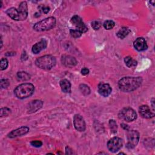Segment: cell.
I'll list each match as a JSON object with an SVG mask.
<instances>
[{"label": "cell", "instance_id": "obj_1", "mask_svg": "<svg viewBox=\"0 0 155 155\" xmlns=\"http://www.w3.org/2000/svg\"><path fill=\"white\" fill-rule=\"evenodd\" d=\"M142 82L141 77H124L119 81L118 87L124 92H131L138 88Z\"/></svg>", "mask_w": 155, "mask_h": 155}, {"label": "cell", "instance_id": "obj_2", "mask_svg": "<svg viewBox=\"0 0 155 155\" xmlns=\"http://www.w3.org/2000/svg\"><path fill=\"white\" fill-rule=\"evenodd\" d=\"M7 15L13 20L23 21L25 20L28 15V7L25 1L20 3L18 8L11 7L6 11Z\"/></svg>", "mask_w": 155, "mask_h": 155}, {"label": "cell", "instance_id": "obj_3", "mask_svg": "<svg viewBox=\"0 0 155 155\" xmlns=\"http://www.w3.org/2000/svg\"><path fill=\"white\" fill-rule=\"evenodd\" d=\"M35 87L30 83H24L19 85L14 90L16 96L19 99L27 98L33 94Z\"/></svg>", "mask_w": 155, "mask_h": 155}, {"label": "cell", "instance_id": "obj_4", "mask_svg": "<svg viewBox=\"0 0 155 155\" xmlns=\"http://www.w3.org/2000/svg\"><path fill=\"white\" fill-rule=\"evenodd\" d=\"M56 62L55 57L52 55L47 54L36 59L35 64L38 67L41 69L50 70L55 65Z\"/></svg>", "mask_w": 155, "mask_h": 155}, {"label": "cell", "instance_id": "obj_5", "mask_svg": "<svg viewBox=\"0 0 155 155\" xmlns=\"http://www.w3.org/2000/svg\"><path fill=\"white\" fill-rule=\"evenodd\" d=\"M56 19L54 17H48L36 22L33 25V29L37 31H43L51 29L56 25Z\"/></svg>", "mask_w": 155, "mask_h": 155}, {"label": "cell", "instance_id": "obj_6", "mask_svg": "<svg viewBox=\"0 0 155 155\" xmlns=\"http://www.w3.org/2000/svg\"><path fill=\"white\" fill-rule=\"evenodd\" d=\"M119 117L126 122H132L137 117L136 111L130 107L122 108L119 113Z\"/></svg>", "mask_w": 155, "mask_h": 155}, {"label": "cell", "instance_id": "obj_7", "mask_svg": "<svg viewBox=\"0 0 155 155\" xmlns=\"http://www.w3.org/2000/svg\"><path fill=\"white\" fill-rule=\"evenodd\" d=\"M139 140V133L136 130L129 131L127 133V147L129 149L134 148L138 143Z\"/></svg>", "mask_w": 155, "mask_h": 155}, {"label": "cell", "instance_id": "obj_8", "mask_svg": "<svg viewBox=\"0 0 155 155\" xmlns=\"http://www.w3.org/2000/svg\"><path fill=\"white\" fill-rule=\"evenodd\" d=\"M122 140L120 138L114 137L108 140L107 143V148L111 152L116 153L122 148Z\"/></svg>", "mask_w": 155, "mask_h": 155}, {"label": "cell", "instance_id": "obj_9", "mask_svg": "<svg viewBox=\"0 0 155 155\" xmlns=\"http://www.w3.org/2000/svg\"><path fill=\"white\" fill-rule=\"evenodd\" d=\"M71 22L76 27V29L80 31L82 33L88 30V27L84 23L81 18L78 15H74L71 18Z\"/></svg>", "mask_w": 155, "mask_h": 155}, {"label": "cell", "instance_id": "obj_10", "mask_svg": "<svg viewBox=\"0 0 155 155\" xmlns=\"http://www.w3.org/2000/svg\"><path fill=\"white\" fill-rule=\"evenodd\" d=\"M73 124L75 129L79 131H84L86 128L85 120L80 114H76L74 116Z\"/></svg>", "mask_w": 155, "mask_h": 155}, {"label": "cell", "instance_id": "obj_11", "mask_svg": "<svg viewBox=\"0 0 155 155\" xmlns=\"http://www.w3.org/2000/svg\"><path fill=\"white\" fill-rule=\"evenodd\" d=\"M29 131V128L28 127L22 126L20 128H18L16 130L12 131L10 133L8 134V137L9 138H14L18 136H23L27 134Z\"/></svg>", "mask_w": 155, "mask_h": 155}, {"label": "cell", "instance_id": "obj_12", "mask_svg": "<svg viewBox=\"0 0 155 155\" xmlns=\"http://www.w3.org/2000/svg\"><path fill=\"white\" fill-rule=\"evenodd\" d=\"M43 102L40 100H33L28 103L27 105V111L28 113H32L37 111L42 107Z\"/></svg>", "mask_w": 155, "mask_h": 155}, {"label": "cell", "instance_id": "obj_13", "mask_svg": "<svg viewBox=\"0 0 155 155\" xmlns=\"http://www.w3.org/2000/svg\"><path fill=\"white\" fill-rule=\"evenodd\" d=\"M98 92L101 96L107 97L111 93V88L108 84L101 83L98 85Z\"/></svg>", "mask_w": 155, "mask_h": 155}, {"label": "cell", "instance_id": "obj_14", "mask_svg": "<svg viewBox=\"0 0 155 155\" xmlns=\"http://www.w3.org/2000/svg\"><path fill=\"white\" fill-rule=\"evenodd\" d=\"M134 47L139 51H144L147 49V44L144 38H137L133 43Z\"/></svg>", "mask_w": 155, "mask_h": 155}, {"label": "cell", "instance_id": "obj_15", "mask_svg": "<svg viewBox=\"0 0 155 155\" xmlns=\"http://www.w3.org/2000/svg\"><path fill=\"white\" fill-rule=\"evenodd\" d=\"M139 111L140 114L143 117L146 119L151 118L154 116V114L153 112H151L150 107L146 105H141L139 108Z\"/></svg>", "mask_w": 155, "mask_h": 155}, {"label": "cell", "instance_id": "obj_16", "mask_svg": "<svg viewBox=\"0 0 155 155\" xmlns=\"http://www.w3.org/2000/svg\"><path fill=\"white\" fill-rule=\"evenodd\" d=\"M61 61L62 64L68 67H73L75 66L77 64V61L75 58L71 56H62L61 58Z\"/></svg>", "mask_w": 155, "mask_h": 155}, {"label": "cell", "instance_id": "obj_17", "mask_svg": "<svg viewBox=\"0 0 155 155\" xmlns=\"http://www.w3.org/2000/svg\"><path fill=\"white\" fill-rule=\"evenodd\" d=\"M47 42L45 39H42L39 42L36 43L35 45H33L31 51L33 53L35 54H38L39 53L41 50L45 49L47 47Z\"/></svg>", "mask_w": 155, "mask_h": 155}, {"label": "cell", "instance_id": "obj_18", "mask_svg": "<svg viewBox=\"0 0 155 155\" xmlns=\"http://www.w3.org/2000/svg\"><path fill=\"white\" fill-rule=\"evenodd\" d=\"M60 87L62 91L64 93H70L71 91V84L67 79H62L60 81Z\"/></svg>", "mask_w": 155, "mask_h": 155}, {"label": "cell", "instance_id": "obj_19", "mask_svg": "<svg viewBox=\"0 0 155 155\" xmlns=\"http://www.w3.org/2000/svg\"><path fill=\"white\" fill-rule=\"evenodd\" d=\"M130 32H131V30L128 27H123L120 28L119 30L117 32L116 35L119 38L122 39H124Z\"/></svg>", "mask_w": 155, "mask_h": 155}, {"label": "cell", "instance_id": "obj_20", "mask_svg": "<svg viewBox=\"0 0 155 155\" xmlns=\"http://www.w3.org/2000/svg\"><path fill=\"white\" fill-rule=\"evenodd\" d=\"M124 62H125L126 65L130 68L134 67L137 65V61L136 60L133 59L130 56L125 57L124 59Z\"/></svg>", "mask_w": 155, "mask_h": 155}, {"label": "cell", "instance_id": "obj_21", "mask_svg": "<svg viewBox=\"0 0 155 155\" xmlns=\"http://www.w3.org/2000/svg\"><path fill=\"white\" fill-rule=\"evenodd\" d=\"M17 78L18 80L21 81H25L30 78V76L26 72L24 71H20L17 73Z\"/></svg>", "mask_w": 155, "mask_h": 155}, {"label": "cell", "instance_id": "obj_22", "mask_svg": "<svg viewBox=\"0 0 155 155\" xmlns=\"http://www.w3.org/2000/svg\"><path fill=\"white\" fill-rule=\"evenodd\" d=\"M79 89L84 95H88L90 93V89L89 87L85 84H81L79 85Z\"/></svg>", "mask_w": 155, "mask_h": 155}, {"label": "cell", "instance_id": "obj_23", "mask_svg": "<svg viewBox=\"0 0 155 155\" xmlns=\"http://www.w3.org/2000/svg\"><path fill=\"white\" fill-rule=\"evenodd\" d=\"M104 27L107 30H111L114 26V22L111 20H107L104 22Z\"/></svg>", "mask_w": 155, "mask_h": 155}, {"label": "cell", "instance_id": "obj_24", "mask_svg": "<svg viewBox=\"0 0 155 155\" xmlns=\"http://www.w3.org/2000/svg\"><path fill=\"white\" fill-rule=\"evenodd\" d=\"M109 125H110V130H111V131L113 133H115L117 132V124L115 122L114 120H110L109 121Z\"/></svg>", "mask_w": 155, "mask_h": 155}, {"label": "cell", "instance_id": "obj_25", "mask_svg": "<svg viewBox=\"0 0 155 155\" xmlns=\"http://www.w3.org/2000/svg\"><path fill=\"white\" fill-rule=\"evenodd\" d=\"M70 33L71 36L74 38H78L81 37V36L82 34L80 31H79L77 29H71L70 30Z\"/></svg>", "mask_w": 155, "mask_h": 155}, {"label": "cell", "instance_id": "obj_26", "mask_svg": "<svg viewBox=\"0 0 155 155\" xmlns=\"http://www.w3.org/2000/svg\"><path fill=\"white\" fill-rule=\"evenodd\" d=\"M8 66V61L5 58H2L0 61V69L1 70H4L7 68Z\"/></svg>", "mask_w": 155, "mask_h": 155}, {"label": "cell", "instance_id": "obj_27", "mask_svg": "<svg viewBox=\"0 0 155 155\" xmlns=\"http://www.w3.org/2000/svg\"><path fill=\"white\" fill-rule=\"evenodd\" d=\"M11 110L7 107H4L1 108V117L7 116L10 113Z\"/></svg>", "mask_w": 155, "mask_h": 155}, {"label": "cell", "instance_id": "obj_28", "mask_svg": "<svg viewBox=\"0 0 155 155\" xmlns=\"http://www.w3.org/2000/svg\"><path fill=\"white\" fill-rule=\"evenodd\" d=\"M91 27L94 30H98L101 27V23L98 21H93L91 22Z\"/></svg>", "mask_w": 155, "mask_h": 155}, {"label": "cell", "instance_id": "obj_29", "mask_svg": "<svg viewBox=\"0 0 155 155\" xmlns=\"http://www.w3.org/2000/svg\"><path fill=\"white\" fill-rule=\"evenodd\" d=\"M9 85V81L6 79H1V87L2 88H5Z\"/></svg>", "mask_w": 155, "mask_h": 155}, {"label": "cell", "instance_id": "obj_30", "mask_svg": "<svg viewBox=\"0 0 155 155\" xmlns=\"http://www.w3.org/2000/svg\"><path fill=\"white\" fill-rule=\"evenodd\" d=\"M39 8L40 10H41L42 12H43L44 13H47L49 12V10H50L49 7H48V6H45V5H40V6L39 7Z\"/></svg>", "mask_w": 155, "mask_h": 155}, {"label": "cell", "instance_id": "obj_31", "mask_svg": "<svg viewBox=\"0 0 155 155\" xmlns=\"http://www.w3.org/2000/svg\"><path fill=\"white\" fill-rule=\"evenodd\" d=\"M31 145L35 147H40L42 145V142L40 140H33L31 142Z\"/></svg>", "mask_w": 155, "mask_h": 155}, {"label": "cell", "instance_id": "obj_32", "mask_svg": "<svg viewBox=\"0 0 155 155\" xmlns=\"http://www.w3.org/2000/svg\"><path fill=\"white\" fill-rule=\"evenodd\" d=\"M81 73L83 75H87L89 73V70L87 68H83L82 70H81Z\"/></svg>", "mask_w": 155, "mask_h": 155}, {"label": "cell", "instance_id": "obj_33", "mask_svg": "<svg viewBox=\"0 0 155 155\" xmlns=\"http://www.w3.org/2000/svg\"><path fill=\"white\" fill-rule=\"evenodd\" d=\"M120 125H121V127H122L124 130H128L129 127H128V126L127 125H126L125 124H120Z\"/></svg>", "mask_w": 155, "mask_h": 155}, {"label": "cell", "instance_id": "obj_34", "mask_svg": "<svg viewBox=\"0 0 155 155\" xmlns=\"http://www.w3.org/2000/svg\"><path fill=\"white\" fill-rule=\"evenodd\" d=\"M71 150L69 147H66V150H65V154H72V153L70 152Z\"/></svg>", "mask_w": 155, "mask_h": 155}, {"label": "cell", "instance_id": "obj_35", "mask_svg": "<svg viewBox=\"0 0 155 155\" xmlns=\"http://www.w3.org/2000/svg\"><path fill=\"white\" fill-rule=\"evenodd\" d=\"M151 105H152V108H153V111H154V99H152V101H151Z\"/></svg>", "mask_w": 155, "mask_h": 155}]
</instances>
